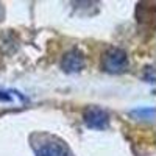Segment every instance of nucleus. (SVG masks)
<instances>
[{"label": "nucleus", "mask_w": 156, "mask_h": 156, "mask_svg": "<svg viewBox=\"0 0 156 156\" xmlns=\"http://www.w3.org/2000/svg\"><path fill=\"white\" fill-rule=\"evenodd\" d=\"M103 67L108 72L112 73H120L128 67V56L123 50L120 48H111L105 53L103 58Z\"/></svg>", "instance_id": "1"}, {"label": "nucleus", "mask_w": 156, "mask_h": 156, "mask_svg": "<svg viewBox=\"0 0 156 156\" xmlns=\"http://www.w3.org/2000/svg\"><path fill=\"white\" fill-rule=\"evenodd\" d=\"M108 114L100 109V108H89L86 112H84V123L89 126V128H95V129H103L108 126Z\"/></svg>", "instance_id": "2"}, {"label": "nucleus", "mask_w": 156, "mask_h": 156, "mask_svg": "<svg viewBox=\"0 0 156 156\" xmlns=\"http://www.w3.org/2000/svg\"><path fill=\"white\" fill-rule=\"evenodd\" d=\"M36 156H72L70 150L59 140H48L39 145Z\"/></svg>", "instance_id": "3"}, {"label": "nucleus", "mask_w": 156, "mask_h": 156, "mask_svg": "<svg viewBox=\"0 0 156 156\" xmlns=\"http://www.w3.org/2000/svg\"><path fill=\"white\" fill-rule=\"evenodd\" d=\"M83 64H84V56H83L81 51L70 50L69 53H66V56L62 58L61 66L66 72H78V70H81Z\"/></svg>", "instance_id": "4"}]
</instances>
